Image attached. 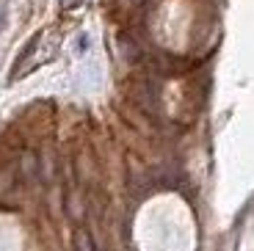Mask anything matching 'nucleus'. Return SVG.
<instances>
[{
    "instance_id": "nucleus-1",
    "label": "nucleus",
    "mask_w": 254,
    "mask_h": 251,
    "mask_svg": "<svg viewBox=\"0 0 254 251\" xmlns=\"http://www.w3.org/2000/svg\"><path fill=\"white\" fill-rule=\"evenodd\" d=\"M39 39H42V36H39V33H36V36H33V39H31V42H28V44H25V47H22V53H19V58H17V63H14V69H11V77H17V72H19V69H22V63H25V61H28V58H31V53H33V50H36V44H39Z\"/></svg>"
},
{
    "instance_id": "nucleus-2",
    "label": "nucleus",
    "mask_w": 254,
    "mask_h": 251,
    "mask_svg": "<svg viewBox=\"0 0 254 251\" xmlns=\"http://www.w3.org/2000/svg\"><path fill=\"white\" fill-rule=\"evenodd\" d=\"M6 8H8V3L6 0H0V31L6 28Z\"/></svg>"
},
{
    "instance_id": "nucleus-3",
    "label": "nucleus",
    "mask_w": 254,
    "mask_h": 251,
    "mask_svg": "<svg viewBox=\"0 0 254 251\" xmlns=\"http://www.w3.org/2000/svg\"><path fill=\"white\" fill-rule=\"evenodd\" d=\"M61 3H66V0H61Z\"/></svg>"
}]
</instances>
